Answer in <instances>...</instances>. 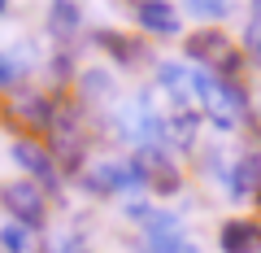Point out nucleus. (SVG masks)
<instances>
[{"mask_svg": "<svg viewBox=\"0 0 261 253\" xmlns=\"http://www.w3.org/2000/svg\"><path fill=\"white\" fill-rule=\"evenodd\" d=\"M226 9H231V0H187V13L200 22H218L226 18Z\"/></svg>", "mask_w": 261, "mask_h": 253, "instance_id": "15", "label": "nucleus"}, {"mask_svg": "<svg viewBox=\"0 0 261 253\" xmlns=\"http://www.w3.org/2000/svg\"><path fill=\"white\" fill-rule=\"evenodd\" d=\"M0 201H5V210H9L18 223H27V227L44 223V197H39V188L31 183V179L5 183V188H0Z\"/></svg>", "mask_w": 261, "mask_h": 253, "instance_id": "5", "label": "nucleus"}, {"mask_svg": "<svg viewBox=\"0 0 261 253\" xmlns=\"http://www.w3.org/2000/svg\"><path fill=\"white\" fill-rule=\"evenodd\" d=\"M257 183H261V157H240V162L231 166V197H235V201H240V197H252Z\"/></svg>", "mask_w": 261, "mask_h": 253, "instance_id": "9", "label": "nucleus"}, {"mask_svg": "<svg viewBox=\"0 0 261 253\" xmlns=\"http://www.w3.org/2000/svg\"><path fill=\"white\" fill-rule=\"evenodd\" d=\"M144 244L148 253H192L187 249V236H183V223L166 210H152L144 218Z\"/></svg>", "mask_w": 261, "mask_h": 253, "instance_id": "3", "label": "nucleus"}, {"mask_svg": "<svg viewBox=\"0 0 261 253\" xmlns=\"http://www.w3.org/2000/svg\"><path fill=\"white\" fill-rule=\"evenodd\" d=\"M140 170L135 162H96L92 175H87V188L92 192H130V188H140Z\"/></svg>", "mask_w": 261, "mask_h": 253, "instance_id": "6", "label": "nucleus"}, {"mask_svg": "<svg viewBox=\"0 0 261 253\" xmlns=\"http://www.w3.org/2000/svg\"><path fill=\"white\" fill-rule=\"evenodd\" d=\"M135 22L144 31H152V35H178V13L166 0H140L135 5Z\"/></svg>", "mask_w": 261, "mask_h": 253, "instance_id": "7", "label": "nucleus"}, {"mask_svg": "<svg viewBox=\"0 0 261 253\" xmlns=\"http://www.w3.org/2000/svg\"><path fill=\"white\" fill-rule=\"evenodd\" d=\"M13 157H18V166H22V170H31L39 183H57V166H53V157H48L39 144L18 140V144H13Z\"/></svg>", "mask_w": 261, "mask_h": 253, "instance_id": "8", "label": "nucleus"}, {"mask_svg": "<svg viewBox=\"0 0 261 253\" xmlns=\"http://www.w3.org/2000/svg\"><path fill=\"white\" fill-rule=\"evenodd\" d=\"M157 83L166 87L174 113H192V105H196V70H187L183 61H161L157 66Z\"/></svg>", "mask_w": 261, "mask_h": 253, "instance_id": "4", "label": "nucleus"}, {"mask_svg": "<svg viewBox=\"0 0 261 253\" xmlns=\"http://www.w3.org/2000/svg\"><path fill=\"white\" fill-rule=\"evenodd\" d=\"M18 113H22V118H35V122H48V105L39 101V96H31V101H18Z\"/></svg>", "mask_w": 261, "mask_h": 253, "instance_id": "16", "label": "nucleus"}, {"mask_svg": "<svg viewBox=\"0 0 261 253\" xmlns=\"http://www.w3.org/2000/svg\"><path fill=\"white\" fill-rule=\"evenodd\" d=\"M18 75H22V66L13 61V53H5V48H0V83H13Z\"/></svg>", "mask_w": 261, "mask_h": 253, "instance_id": "18", "label": "nucleus"}, {"mask_svg": "<svg viewBox=\"0 0 261 253\" xmlns=\"http://www.w3.org/2000/svg\"><path fill=\"white\" fill-rule=\"evenodd\" d=\"M257 240H261V236H257V227H252V223H226L222 227V249L226 253H252V249H257Z\"/></svg>", "mask_w": 261, "mask_h": 253, "instance_id": "12", "label": "nucleus"}, {"mask_svg": "<svg viewBox=\"0 0 261 253\" xmlns=\"http://www.w3.org/2000/svg\"><path fill=\"white\" fill-rule=\"evenodd\" d=\"M79 87H83V96H87V101H105V96H113V79L105 75V70H87Z\"/></svg>", "mask_w": 261, "mask_h": 253, "instance_id": "14", "label": "nucleus"}, {"mask_svg": "<svg viewBox=\"0 0 261 253\" xmlns=\"http://www.w3.org/2000/svg\"><path fill=\"white\" fill-rule=\"evenodd\" d=\"M5 5H9V0H0V9H5Z\"/></svg>", "mask_w": 261, "mask_h": 253, "instance_id": "20", "label": "nucleus"}, {"mask_svg": "<svg viewBox=\"0 0 261 253\" xmlns=\"http://www.w3.org/2000/svg\"><path fill=\"white\" fill-rule=\"evenodd\" d=\"M48 253H83V244H79V236H57L48 244Z\"/></svg>", "mask_w": 261, "mask_h": 253, "instance_id": "19", "label": "nucleus"}, {"mask_svg": "<svg viewBox=\"0 0 261 253\" xmlns=\"http://www.w3.org/2000/svg\"><path fill=\"white\" fill-rule=\"evenodd\" d=\"M96 44H105L118 61H135V57H140V48L130 44L126 35H118V31H100V35H96Z\"/></svg>", "mask_w": 261, "mask_h": 253, "instance_id": "13", "label": "nucleus"}, {"mask_svg": "<svg viewBox=\"0 0 261 253\" xmlns=\"http://www.w3.org/2000/svg\"><path fill=\"white\" fill-rule=\"evenodd\" d=\"M79 22H83V9H79V0H53V9H48V31L53 35H74Z\"/></svg>", "mask_w": 261, "mask_h": 253, "instance_id": "10", "label": "nucleus"}, {"mask_svg": "<svg viewBox=\"0 0 261 253\" xmlns=\"http://www.w3.org/2000/svg\"><path fill=\"white\" fill-rule=\"evenodd\" d=\"M196 105H200V113L214 122L218 131H235L240 127L244 96L222 75H214V70H196Z\"/></svg>", "mask_w": 261, "mask_h": 253, "instance_id": "1", "label": "nucleus"}, {"mask_svg": "<svg viewBox=\"0 0 261 253\" xmlns=\"http://www.w3.org/2000/svg\"><path fill=\"white\" fill-rule=\"evenodd\" d=\"M187 57L205 61V70H214V75H222V70H235V66H240V48H235L218 27L196 31V35L187 39Z\"/></svg>", "mask_w": 261, "mask_h": 253, "instance_id": "2", "label": "nucleus"}, {"mask_svg": "<svg viewBox=\"0 0 261 253\" xmlns=\"http://www.w3.org/2000/svg\"><path fill=\"white\" fill-rule=\"evenodd\" d=\"M244 44H248V53L257 57V66H261V18L248 22V31H244Z\"/></svg>", "mask_w": 261, "mask_h": 253, "instance_id": "17", "label": "nucleus"}, {"mask_svg": "<svg viewBox=\"0 0 261 253\" xmlns=\"http://www.w3.org/2000/svg\"><path fill=\"white\" fill-rule=\"evenodd\" d=\"M0 249L5 253H35V232L27 223H18V218H9V223H0Z\"/></svg>", "mask_w": 261, "mask_h": 253, "instance_id": "11", "label": "nucleus"}]
</instances>
